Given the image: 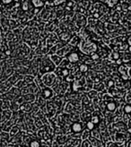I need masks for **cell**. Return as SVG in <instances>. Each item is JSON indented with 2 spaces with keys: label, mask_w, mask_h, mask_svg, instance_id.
Listing matches in <instances>:
<instances>
[{
  "label": "cell",
  "mask_w": 131,
  "mask_h": 147,
  "mask_svg": "<svg viewBox=\"0 0 131 147\" xmlns=\"http://www.w3.org/2000/svg\"><path fill=\"white\" fill-rule=\"evenodd\" d=\"M115 109H116V105H115V103H113V102L108 104V109L109 110H111V111H113Z\"/></svg>",
  "instance_id": "obj_3"
},
{
  "label": "cell",
  "mask_w": 131,
  "mask_h": 147,
  "mask_svg": "<svg viewBox=\"0 0 131 147\" xmlns=\"http://www.w3.org/2000/svg\"><path fill=\"white\" fill-rule=\"evenodd\" d=\"M87 127H88L89 129H93V127H94V126H93V122H89L88 124H87Z\"/></svg>",
  "instance_id": "obj_7"
},
{
  "label": "cell",
  "mask_w": 131,
  "mask_h": 147,
  "mask_svg": "<svg viewBox=\"0 0 131 147\" xmlns=\"http://www.w3.org/2000/svg\"><path fill=\"white\" fill-rule=\"evenodd\" d=\"M80 70L83 71V72H86L87 71V67L85 65H82L81 67H80Z\"/></svg>",
  "instance_id": "obj_6"
},
{
  "label": "cell",
  "mask_w": 131,
  "mask_h": 147,
  "mask_svg": "<svg viewBox=\"0 0 131 147\" xmlns=\"http://www.w3.org/2000/svg\"><path fill=\"white\" fill-rule=\"evenodd\" d=\"M69 60H70L71 62H76V61L78 60V56H77V54L74 53V54L70 55V57H69Z\"/></svg>",
  "instance_id": "obj_1"
},
{
  "label": "cell",
  "mask_w": 131,
  "mask_h": 147,
  "mask_svg": "<svg viewBox=\"0 0 131 147\" xmlns=\"http://www.w3.org/2000/svg\"><path fill=\"white\" fill-rule=\"evenodd\" d=\"M93 121V123H98V119H97V117H94Z\"/></svg>",
  "instance_id": "obj_9"
},
{
  "label": "cell",
  "mask_w": 131,
  "mask_h": 147,
  "mask_svg": "<svg viewBox=\"0 0 131 147\" xmlns=\"http://www.w3.org/2000/svg\"><path fill=\"white\" fill-rule=\"evenodd\" d=\"M124 110H125V112H126V113H130V112H131V107H130L129 105H127V106L125 107Z\"/></svg>",
  "instance_id": "obj_5"
},
{
  "label": "cell",
  "mask_w": 131,
  "mask_h": 147,
  "mask_svg": "<svg viewBox=\"0 0 131 147\" xmlns=\"http://www.w3.org/2000/svg\"><path fill=\"white\" fill-rule=\"evenodd\" d=\"M39 146H40V144L37 141H33L31 143V147H39Z\"/></svg>",
  "instance_id": "obj_4"
},
{
  "label": "cell",
  "mask_w": 131,
  "mask_h": 147,
  "mask_svg": "<svg viewBox=\"0 0 131 147\" xmlns=\"http://www.w3.org/2000/svg\"><path fill=\"white\" fill-rule=\"evenodd\" d=\"M50 92L49 91H46V92H44V97H46V98H48V97H49L50 96Z\"/></svg>",
  "instance_id": "obj_8"
},
{
  "label": "cell",
  "mask_w": 131,
  "mask_h": 147,
  "mask_svg": "<svg viewBox=\"0 0 131 147\" xmlns=\"http://www.w3.org/2000/svg\"><path fill=\"white\" fill-rule=\"evenodd\" d=\"M73 130L75 132H79L81 130V126H80L79 124H74V126H73Z\"/></svg>",
  "instance_id": "obj_2"
},
{
  "label": "cell",
  "mask_w": 131,
  "mask_h": 147,
  "mask_svg": "<svg viewBox=\"0 0 131 147\" xmlns=\"http://www.w3.org/2000/svg\"><path fill=\"white\" fill-rule=\"evenodd\" d=\"M93 58H97V57H98V56H97V55H95V56H93Z\"/></svg>",
  "instance_id": "obj_10"
}]
</instances>
